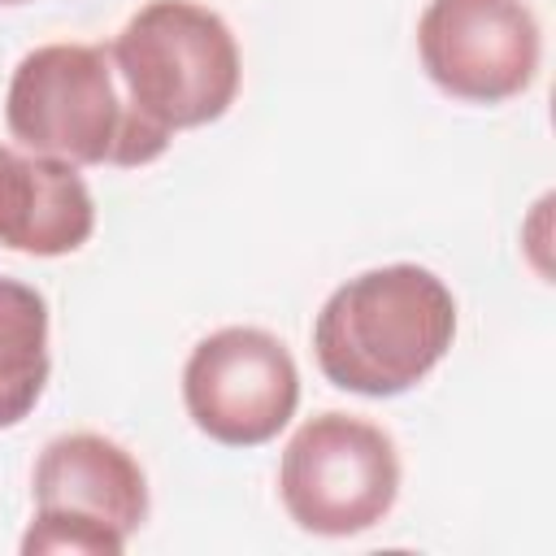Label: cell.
Wrapping results in <instances>:
<instances>
[{"label": "cell", "mask_w": 556, "mask_h": 556, "mask_svg": "<svg viewBox=\"0 0 556 556\" xmlns=\"http://www.w3.org/2000/svg\"><path fill=\"white\" fill-rule=\"evenodd\" d=\"M456 339L452 287L413 261L339 282L313 317V356L330 387L391 400L413 391Z\"/></svg>", "instance_id": "cell-1"}, {"label": "cell", "mask_w": 556, "mask_h": 556, "mask_svg": "<svg viewBox=\"0 0 556 556\" xmlns=\"http://www.w3.org/2000/svg\"><path fill=\"white\" fill-rule=\"evenodd\" d=\"M4 122L26 152L56 156L78 169H139L169 148V135L130 109L104 43L65 39L26 52L4 91Z\"/></svg>", "instance_id": "cell-2"}, {"label": "cell", "mask_w": 556, "mask_h": 556, "mask_svg": "<svg viewBox=\"0 0 556 556\" xmlns=\"http://www.w3.org/2000/svg\"><path fill=\"white\" fill-rule=\"evenodd\" d=\"M109 56L130 109L169 139L226 117L243 78L235 30L195 0H148L113 35Z\"/></svg>", "instance_id": "cell-3"}, {"label": "cell", "mask_w": 556, "mask_h": 556, "mask_svg": "<svg viewBox=\"0 0 556 556\" xmlns=\"http://www.w3.org/2000/svg\"><path fill=\"white\" fill-rule=\"evenodd\" d=\"M395 439L356 413H317L282 447L278 500L317 539H352L387 521L400 500Z\"/></svg>", "instance_id": "cell-4"}, {"label": "cell", "mask_w": 556, "mask_h": 556, "mask_svg": "<svg viewBox=\"0 0 556 556\" xmlns=\"http://www.w3.org/2000/svg\"><path fill=\"white\" fill-rule=\"evenodd\" d=\"M182 404L200 434L222 447H261L278 439L300 408V365L291 348L261 326H222L204 334L182 365Z\"/></svg>", "instance_id": "cell-5"}, {"label": "cell", "mask_w": 556, "mask_h": 556, "mask_svg": "<svg viewBox=\"0 0 556 556\" xmlns=\"http://www.w3.org/2000/svg\"><path fill=\"white\" fill-rule=\"evenodd\" d=\"M417 56L443 96L504 104L539 78L543 30L526 0H426Z\"/></svg>", "instance_id": "cell-6"}, {"label": "cell", "mask_w": 556, "mask_h": 556, "mask_svg": "<svg viewBox=\"0 0 556 556\" xmlns=\"http://www.w3.org/2000/svg\"><path fill=\"white\" fill-rule=\"evenodd\" d=\"M35 508H61L96 517L126 539L148 521V473L109 434L96 430H70L43 443L35 473H30Z\"/></svg>", "instance_id": "cell-7"}, {"label": "cell", "mask_w": 556, "mask_h": 556, "mask_svg": "<svg viewBox=\"0 0 556 556\" xmlns=\"http://www.w3.org/2000/svg\"><path fill=\"white\" fill-rule=\"evenodd\" d=\"M96 235V200L78 165L0 143V248L70 256Z\"/></svg>", "instance_id": "cell-8"}, {"label": "cell", "mask_w": 556, "mask_h": 556, "mask_svg": "<svg viewBox=\"0 0 556 556\" xmlns=\"http://www.w3.org/2000/svg\"><path fill=\"white\" fill-rule=\"evenodd\" d=\"M48 330V300L22 278H0V430L22 426L43 400Z\"/></svg>", "instance_id": "cell-9"}, {"label": "cell", "mask_w": 556, "mask_h": 556, "mask_svg": "<svg viewBox=\"0 0 556 556\" xmlns=\"http://www.w3.org/2000/svg\"><path fill=\"white\" fill-rule=\"evenodd\" d=\"M126 534L83 517V513H61V508H35L26 534H22V556H122Z\"/></svg>", "instance_id": "cell-10"}, {"label": "cell", "mask_w": 556, "mask_h": 556, "mask_svg": "<svg viewBox=\"0 0 556 556\" xmlns=\"http://www.w3.org/2000/svg\"><path fill=\"white\" fill-rule=\"evenodd\" d=\"M0 4H4V9H13V4H30V0H0Z\"/></svg>", "instance_id": "cell-11"}]
</instances>
